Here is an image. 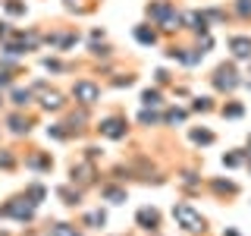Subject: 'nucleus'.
<instances>
[{
    "label": "nucleus",
    "instance_id": "39448f33",
    "mask_svg": "<svg viewBox=\"0 0 251 236\" xmlns=\"http://www.w3.org/2000/svg\"><path fill=\"white\" fill-rule=\"evenodd\" d=\"M138 220H141V224H151V227H154V224H157V214H154V211H148V208H145V211L138 214Z\"/></svg>",
    "mask_w": 251,
    "mask_h": 236
},
{
    "label": "nucleus",
    "instance_id": "f257e3e1",
    "mask_svg": "<svg viewBox=\"0 0 251 236\" xmlns=\"http://www.w3.org/2000/svg\"><path fill=\"white\" fill-rule=\"evenodd\" d=\"M173 214H176V220L185 227V230H204V217H201V214H195L188 205H179Z\"/></svg>",
    "mask_w": 251,
    "mask_h": 236
},
{
    "label": "nucleus",
    "instance_id": "1a4fd4ad",
    "mask_svg": "<svg viewBox=\"0 0 251 236\" xmlns=\"http://www.w3.org/2000/svg\"><path fill=\"white\" fill-rule=\"evenodd\" d=\"M13 98H16V104H25V101H28V91H16Z\"/></svg>",
    "mask_w": 251,
    "mask_h": 236
},
{
    "label": "nucleus",
    "instance_id": "20e7f679",
    "mask_svg": "<svg viewBox=\"0 0 251 236\" xmlns=\"http://www.w3.org/2000/svg\"><path fill=\"white\" fill-rule=\"evenodd\" d=\"M123 132H126V129H123V123H120V120H107V123H104V136H110V139H120Z\"/></svg>",
    "mask_w": 251,
    "mask_h": 236
},
{
    "label": "nucleus",
    "instance_id": "9d476101",
    "mask_svg": "<svg viewBox=\"0 0 251 236\" xmlns=\"http://www.w3.org/2000/svg\"><path fill=\"white\" fill-rule=\"evenodd\" d=\"M145 104H157V91H145Z\"/></svg>",
    "mask_w": 251,
    "mask_h": 236
},
{
    "label": "nucleus",
    "instance_id": "7ed1b4c3",
    "mask_svg": "<svg viewBox=\"0 0 251 236\" xmlns=\"http://www.w3.org/2000/svg\"><path fill=\"white\" fill-rule=\"evenodd\" d=\"M232 51L235 57H251V41L248 38H232Z\"/></svg>",
    "mask_w": 251,
    "mask_h": 236
},
{
    "label": "nucleus",
    "instance_id": "f03ea898",
    "mask_svg": "<svg viewBox=\"0 0 251 236\" xmlns=\"http://www.w3.org/2000/svg\"><path fill=\"white\" fill-rule=\"evenodd\" d=\"M73 94L78 101H82V104H94V101H98V85H91V82H78L75 88H73Z\"/></svg>",
    "mask_w": 251,
    "mask_h": 236
},
{
    "label": "nucleus",
    "instance_id": "6e6552de",
    "mask_svg": "<svg viewBox=\"0 0 251 236\" xmlns=\"http://www.w3.org/2000/svg\"><path fill=\"white\" fill-rule=\"evenodd\" d=\"M138 38H141V41H154V31H145V29H138Z\"/></svg>",
    "mask_w": 251,
    "mask_h": 236
},
{
    "label": "nucleus",
    "instance_id": "423d86ee",
    "mask_svg": "<svg viewBox=\"0 0 251 236\" xmlns=\"http://www.w3.org/2000/svg\"><path fill=\"white\" fill-rule=\"evenodd\" d=\"M60 104H63V101H60V94H57V91H50V94L44 98V107H60Z\"/></svg>",
    "mask_w": 251,
    "mask_h": 236
},
{
    "label": "nucleus",
    "instance_id": "0eeeda50",
    "mask_svg": "<svg viewBox=\"0 0 251 236\" xmlns=\"http://www.w3.org/2000/svg\"><path fill=\"white\" fill-rule=\"evenodd\" d=\"M50 236H75V230H73V227H66V224H60Z\"/></svg>",
    "mask_w": 251,
    "mask_h": 236
}]
</instances>
